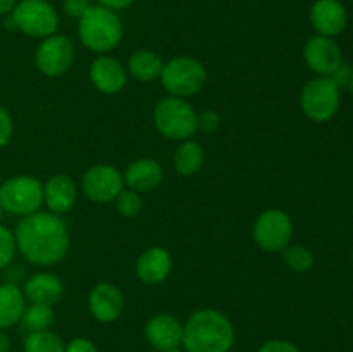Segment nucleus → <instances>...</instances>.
I'll use <instances>...</instances> for the list:
<instances>
[{
  "instance_id": "obj_1",
  "label": "nucleus",
  "mask_w": 353,
  "mask_h": 352,
  "mask_svg": "<svg viewBox=\"0 0 353 352\" xmlns=\"http://www.w3.org/2000/svg\"><path fill=\"white\" fill-rule=\"evenodd\" d=\"M17 251L31 264L54 266L65 257L69 251L68 224L50 211H37L21 217L14 230Z\"/></svg>"
},
{
  "instance_id": "obj_2",
  "label": "nucleus",
  "mask_w": 353,
  "mask_h": 352,
  "mask_svg": "<svg viewBox=\"0 0 353 352\" xmlns=\"http://www.w3.org/2000/svg\"><path fill=\"white\" fill-rule=\"evenodd\" d=\"M236 333L230 317L212 307H202L183 323L185 352H230Z\"/></svg>"
},
{
  "instance_id": "obj_3",
  "label": "nucleus",
  "mask_w": 353,
  "mask_h": 352,
  "mask_svg": "<svg viewBox=\"0 0 353 352\" xmlns=\"http://www.w3.org/2000/svg\"><path fill=\"white\" fill-rule=\"evenodd\" d=\"M78 35L88 50L102 55L114 50L123 40V23L116 10L103 6H92L79 19Z\"/></svg>"
},
{
  "instance_id": "obj_4",
  "label": "nucleus",
  "mask_w": 353,
  "mask_h": 352,
  "mask_svg": "<svg viewBox=\"0 0 353 352\" xmlns=\"http://www.w3.org/2000/svg\"><path fill=\"white\" fill-rule=\"evenodd\" d=\"M196 117L199 114L186 99L168 95L155 104V128L168 140L183 141L192 138L199 130Z\"/></svg>"
},
{
  "instance_id": "obj_5",
  "label": "nucleus",
  "mask_w": 353,
  "mask_h": 352,
  "mask_svg": "<svg viewBox=\"0 0 353 352\" xmlns=\"http://www.w3.org/2000/svg\"><path fill=\"white\" fill-rule=\"evenodd\" d=\"M161 83L165 92L179 99H190L202 92L207 81L205 66L190 55H178L164 62Z\"/></svg>"
},
{
  "instance_id": "obj_6",
  "label": "nucleus",
  "mask_w": 353,
  "mask_h": 352,
  "mask_svg": "<svg viewBox=\"0 0 353 352\" xmlns=\"http://www.w3.org/2000/svg\"><path fill=\"white\" fill-rule=\"evenodd\" d=\"M43 206V183L31 175H16L0 183V211L30 216Z\"/></svg>"
},
{
  "instance_id": "obj_7",
  "label": "nucleus",
  "mask_w": 353,
  "mask_h": 352,
  "mask_svg": "<svg viewBox=\"0 0 353 352\" xmlns=\"http://www.w3.org/2000/svg\"><path fill=\"white\" fill-rule=\"evenodd\" d=\"M340 85L331 76H317L303 85L300 109L314 123H327L340 109Z\"/></svg>"
},
{
  "instance_id": "obj_8",
  "label": "nucleus",
  "mask_w": 353,
  "mask_h": 352,
  "mask_svg": "<svg viewBox=\"0 0 353 352\" xmlns=\"http://www.w3.org/2000/svg\"><path fill=\"white\" fill-rule=\"evenodd\" d=\"M10 23L26 37L47 38L57 31L59 14L47 0H17Z\"/></svg>"
},
{
  "instance_id": "obj_9",
  "label": "nucleus",
  "mask_w": 353,
  "mask_h": 352,
  "mask_svg": "<svg viewBox=\"0 0 353 352\" xmlns=\"http://www.w3.org/2000/svg\"><path fill=\"white\" fill-rule=\"evenodd\" d=\"M252 237L259 248L265 252H281L292 244L293 221L281 209H265L255 219Z\"/></svg>"
},
{
  "instance_id": "obj_10",
  "label": "nucleus",
  "mask_w": 353,
  "mask_h": 352,
  "mask_svg": "<svg viewBox=\"0 0 353 352\" xmlns=\"http://www.w3.org/2000/svg\"><path fill=\"white\" fill-rule=\"evenodd\" d=\"M34 64L48 78H59L74 64V45L65 35H50L38 43Z\"/></svg>"
},
{
  "instance_id": "obj_11",
  "label": "nucleus",
  "mask_w": 353,
  "mask_h": 352,
  "mask_svg": "<svg viewBox=\"0 0 353 352\" xmlns=\"http://www.w3.org/2000/svg\"><path fill=\"white\" fill-rule=\"evenodd\" d=\"M124 188V176L116 166L95 164L83 175L81 190L92 202H114Z\"/></svg>"
},
{
  "instance_id": "obj_12",
  "label": "nucleus",
  "mask_w": 353,
  "mask_h": 352,
  "mask_svg": "<svg viewBox=\"0 0 353 352\" xmlns=\"http://www.w3.org/2000/svg\"><path fill=\"white\" fill-rule=\"evenodd\" d=\"M303 61L317 76H333L343 64V55L334 38L316 35L303 45Z\"/></svg>"
},
{
  "instance_id": "obj_13",
  "label": "nucleus",
  "mask_w": 353,
  "mask_h": 352,
  "mask_svg": "<svg viewBox=\"0 0 353 352\" xmlns=\"http://www.w3.org/2000/svg\"><path fill=\"white\" fill-rule=\"evenodd\" d=\"M90 79L100 93L116 95L126 86L128 69L112 55L102 54L90 64Z\"/></svg>"
},
{
  "instance_id": "obj_14",
  "label": "nucleus",
  "mask_w": 353,
  "mask_h": 352,
  "mask_svg": "<svg viewBox=\"0 0 353 352\" xmlns=\"http://www.w3.org/2000/svg\"><path fill=\"white\" fill-rule=\"evenodd\" d=\"M145 338L159 352L179 349L183 344V323L168 313L155 314L145 323Z\"/></svg>"
},
{
  "instance_id": "obj_15",
  "label": "nucleus",
  "mask_w": 353,
  "mask_h": 352,
  "mask_svg": "<svg viewBox=\"0 0 353 352\" xmlns=\"http://www.w3.org/2000/svg\"><path fill=\"white\" fill-rule=\"evenodd\" d=\"M90 314L100 323H112L123 314L124 295L114 283H97L88 293Z\"/></svg>"
},
{
  "instance_id": "obj_16",
  "label": "nucleus",
  "mask_w": 353,
  "mask_h": 352,
  "mask_svg": "<svg viewBox=\"0 0 353 352\" xmlns=\"http://www.w3.org/2000/svg\"><path fill=\"white\" fill-rule=\"evenodd\" d=\"M310 24L317 35L334 38L347 28V7L340 0H316L310 7Z\"/></svg>"
},
{
  "instance_id": "obj_17",
  "label": "nucleus",
  "mask_w": 353,
  "mask_h": 352,
  "mask_svg": "<svg viewBox=\"0 0 353 352\" xmlns=\"http://www.w3.org/2000/svg\"><path fill=\"white\" fill-rule=\"evenodd\" d=\"M78 202V185L65 173L50 176L43 183V206L47 211L62 216L69 213Z\"/></svg>"
},
{
  "instance_id": "obj_18",
  "label": "nucleus",
  "mask_w": 353,
  "mask_h": 352,
  "mask_svg": "<svg viewBox=\"0 0 353 352\" xmlns=\"http://www.w3.org/2000/svg\"><path fill=\"white\" fill-rule=\"evenodd\" d=\"M172 271V255L164 247H148L141 252L134 264L138 280L145 285H159L165 282Z\"/></svg>"
},
{
  "instance_id": "obj_19",
  "label": "nucleus",
  "mask_w": 353,
  "mask_h": 352,
  "mask_svg": "<svg viewBox=\"0 0 353 352\" xmlns=\"http://www.w3.org/2000/svg\"><path fill=\"white\" fill-rule=\"evenodd\" d=\"M24 297L30 304H43L54 307L64 297V283L57 275L40 271L31 275L24 282Z\"/></svg>"
},
{
  "instance_id": "obj_20",
  "label": "nucleus",
  "mask_w": 353,
  "mask_h": 352,
  "mask_svg": "<svg viewBox=\"0 0 353 352\" xmlns=\"http://www.w3.org/2000/svg\"><path fill=\"white\" fill-rule=\"evenodd\" d=\"M124 185L138 193L152 192L157 188L164 178V169L161 162L152 157H141L131 162L123 173Z\"/></svg>"
},
{
  "instance_id": "obj_21",
  "label": "nucleus",
  "mask_w": 353,
  "mask_h": 352,
  "mask_svg": "<svg viewBox=\"0 0 353 352\" xmlns=\"http://www.w3.org/2000/svg\"><path fill=\"white\" fill-rule=\"evenodd\" d=\"M24 309L26 297L23 289L16 283H0V330H9L19 324Z\"/></svg>"
},
{
  "instance_id": "obj_22",
  "label": "nucleus",
  "mask_w": 353,
  "mask_h": 352,
  "mask_svg": "<svg viewBox=\"0 0 353 352\" xmlns=\"http://www.w3.org/2000/svg\"><path fill=\"white\" fill-rule=\"evenodd\" d=\"M162 66H164V61H162V57L157 52L140 48V50L133 52L130 55L126 69L128 75L133 76L137 81L150 83L161 78Z\"/></svg>"
},
{
  "instance_id": "obj_23",
  "label": "nucleus",
  "mask_w": 353,
  "mask_h": 352,
  "mask_svg": "<svg viewBox=\"0 0 353 352\" xmlns=\"http://www.w3.org/2000/svg\"><path fill=\"white\" fill-rule=\"evenodd\" d=\"M203 161H205V152L203 147L196 140H183L179 147L176 148L174 157H172V164H174L176 173L179 176H188L196 175L202 169Z\"/></svg>"
},
{
  "instance_id": "obj_24",
  "label": "nucleus",
  "mask_w": 353,
  "mask_h": 352,
  "mask_svg": "<svg viewBox=\"0 0 353 352\" xmlns=\"http://www.w3.org/2000/svg\"><path fill=\"white\" fill-rule=\"evenodd\" d=\"M54 309H52L50 306L30 304V306H26V309H24L19 324L23 326V330L31 333V331L50 330V326L54 324Z\"/></svg>"
},
{
  "instance_id": "obj_25",
  "label": "nucleus",
  "mask_w": 353,
  "mask_h": 352,
  "mask_svg": "<svg viewBox=\"0 0 353 352\" xmlns=\"http://www.w3.org/2000/svg\"><path fill=\"white\" fill-rule=\"evenodd\" d=\"M24 352H64L65 345L57 333L50 330L31 331L24 338Z\"/></svg>"
},
{
  "instance_id": "obj_26",
  "label": "nucleus",
  "mask_w": 353,
  "mask_h": 352,
  "mask_svg": "<svg viewBox=\"0 0 353 352\" xmlns=\"http://www.w3.org/2000/svg\"><path fill=\"white\" fill-rule=\"evenodd\" d=\"M283 262L295 273H307L314 266V254L300 244H290L281 251Z\"/></svg>"
},
{
  "instance_id": "obj_27",
  "label": "nucleus",
  "mask_w": 353,
  "mask_h": 352,
  "mask_svg": "<svg viewBox=\"0 0 353 352\" xmlns=\"http://www.w3.org/2000/svg\"><path fill=\"white\" fill-rule=\"evenodd\" d=\"M116 204V209L121 216L124 217H137L138 214L143 209V199H141V193L134 192L131 188H123L119 195L114 200Z\"/></svg>"
},
{
  "instance_id": "obj_28",
  "label": "nucleus",
  "mask_w": 353,
  "mask_h": 352,
  "mask_svg": "<svg viewBox=\"0 0 353 352\" xmlns=\"http://www.w3.org/2000/svg\"><path fill=\"white\" fill-rule=\"evenodd\" d=\"M17 252L14 231L0 223V269H6L14 261Z\"/></svg>"
},
{
  "instance_id": "obj_29",
  "label": "nucleus",
  "mask_w": 353,
  "mask_h": 352,
  "mask_svg": "<svg viewBox=\"0 0 353 352\" xmlns=\"http://www.w3.org/2000/svg\"><path fill=\"white\" fill-rule=\"evenodd\" d=\"M14 133V121L9 110L0 106V150L9 145Z\"/></svg>"
},
{
  "instance_id": "obj_30",
  "label": "nucleus",
  "mask_w": 353,
  "mask_h": 352,
  "mask_svg": "<svg viewBox=\"0 0 353 352\" xmlns=\"http://www.w3.org/2000/svg\"><path fill=\"white\" fill-rule=\"evenodd\" d=\"M92 7L90 0H64L62 2V9H64L65 16L72 17V19H81Z\"/></svg>"
},
{
  "instance_id": "obj_31",
  "label": "nucleus",
  "mask_w": 353,
  "mask_h": 352,
  "mask_svg": "<svg viewBox=\"0 0 353 352\" xmlns=\"http://www.w3.org/2000/svg\"><path fill=\"white\" fill-rule=\"evenodd\" d=\"M196 123H199V130H202L203 133H214V131L219 128L221 124V116L212 109H207L203 113L199 114L196 117Z\"/></svg>"
},
{
  "instance_id": "obj_32",
  "label": "nucleus",
  "mask_w": 353,
  "mask_h": 352,
  "mask_svg": "<svg viewBox=\"0 0 353 352\" xmlns=\"http://www.w3.org/2000/svg\"><path fill=\"white\" fill-rule=\"evenodd\" d=\"M259 352H302L293 342L285 340V338H272V340L264 342L259 349Z\"/></svg>"
},
{
  "instance_id": "obj_33",
  "label": "nucleus",
  "mask_w": 353,
  "mask_h": 352,
  "mask_svg": "<svg viewBox=\"0 0 353 352\" xmlns=\"http://www.w3.org/2000/svg\"><path fill=\"white\" fill-rule=\"evenodd\" d=\"M64 352H99L97 351V345L93 344L90 338L85 337H76L65 345V351Z\"/></svg>"
},
{
  "instance_id": "obj_34",
  "label": "nucleus",
  "mask_w": 353,
  "mask_h": 352,
  "mask_svg": "<svg viewBox=\"0 0 353 352\" xmlns=\"http://www.w3.org/2000/svg\"><path fill=\"white\" fill-rule=\"evenodd\" d=\"M134 0H99V6L107 7L110 10H123L133 3Z\"/></svg>"
},
{
  "instance_id": "obj_35",
  "label": "nucleus",
  "mask_w": 353,
  "mask_h": 352,
  "mask_svg": "<svg viewBox=\"0 0 353 352\" xmlns=\"http://www.w3.org/2000/svg\"><path fill=\"white\" fill-rule=\"evenodd\" d=\"M17 0H0V16H7L14 10Z\"/></svg>"
},
{
  "instance_id": "obj_36",
  "label": "nucleus",
  "mask_w": 353,
  "mask_h": 352,
  "mask_svg": "<svg viewBox=\"0 0 353 352\" xmlns=\"http://www.w3.org/2000/svg\"><path fill=\"white\" fill-rule=\"evenodd\" d=\"M10 351V338L6 333V330H0V352Z\"/></svg>"
},
{
  "instance_id": "obj_37",
  "label": "nucleus",
  "mask_w": 353,
  "mask_h": 352,
  "mask_svg": "<svg viewBox=\"0 0 353 352\" xmlns=\"http://www.w3.org/2000/svg\"><path fill=\"white\" fill-rule=\"evenodd\" d=\"M348 86H350V92H352V95H353V75H352L350 81H348Z\"/></svg>"
},
{
  "instance_id": "obj_38",
  "label": "nucleus",
  "mask_w": 353,
  "mask_h": 352,
  "mask_svg": "<svg viewBox=\"0 0 353 352\" xmlns=\"http://www.w3.org/2000/svg\"><path fill=\"white\" fill-rule=\"evenodd\" d=\"M165 352H185V351H181V349H172V351H165Z\"/></svg>"
},
{
  "instance_id": "obj_39",
  "label": "nucleus",
  "mask_w": 353,
  "mask_h": 352,
  "mask_svg": "<svg viewBox=\"0 0 353 352\" xmlns=\"http://www.w3.org/2000/svg\"><path fill=\"white\" fill-rule=\"evenodd\" d=\"M0 183H2V175H0Z\"/></svg>"
},
{
  "instance_id": "obj_40",
  "label": "nucleus",
  "mask_w": 353,
  "mask_h": 352,
  "mask_svg": "<svg viewBox=\"0 0 353 352\" xmlns=\"http://www.w3.org/2000/svg\"><path fill=\"white\" fill-rule=\"evenodd\" d=\"M352 262H353V257H352Z\"/></svg>"
},
{
  "instance_id": "obj_41",
  "label": "nucleus",
  "mask_w": 353,
  "mask_h": 352,
  "mask_svg": "<svg viewBox=\"0 0 353 352\" xmlns=\"http://www.w3.org/2000/svg\"><path fill=\"white\" fill-rule=\"evenodd\" d=\"M9 352H14V351H9Z\"/></svg>"
}]
</instances>
